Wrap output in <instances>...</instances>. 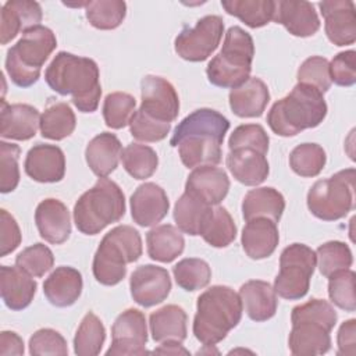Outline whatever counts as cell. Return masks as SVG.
Listing matches in <instances>:
<instances>
[{
    "instance_id": "obj_1",
    "label": "cell",
    "mask_w": 356,
    "mask_h": 356,
    "mask_svg": "<svg viewBox=\"0 0 356 356\" xmlns=\"http://www.w3.org/2000/svg\"><path fill=\"white\" fill-rule=\"evenodd\" d=\"M229 129V121L211 108H199L186 115L170 139L178 147L181 161L188 168L216 165L221 161V143Z\"/></svg>"
},
{
    "instance_id": "obj_2",
    "label": "cell",
    "mask_w": 356,
    "mask_h": 356,
    "mask_svg": "<svg viewBox=\"0 0 356 356\" xmlns=\"http://www.w3.org/2000/svg\"><path fill=\"white\" fill-rule=\"evenodd\" d=\"M99 67L92 58L67 51H58L44 71L47 85L61 96H71L74 106L82 113H93L99 107Z\"/></svg>"
},
{
    "instance_id": "obj_3",
    "label": "cell",
    "mask_w": 356,
    "mask_h": 356,
    "mask_svg": "<svg viewBox=\"0 0 356 356\" xmlns=\"http://www.w3.org/2000/svg\"><path fill=\"white\" fill-rule=\"evenodd\" d=\"M239 293L225 285H213L197 298L193 334L204 346L221 342L242 318Z\"/></svg>"
},
{
    "instance_id": "obj_4",
    "label": "cell",
    "mask_w": 356,
    "mask_h": 356,
    "mask_svg": "<svg viewBox=\"0 0 356 356\" xmlns=\"http://www.w3.org/2000/svg\"><path fill=\"white\" fill-rule=\"evenodd\" d=\"M325 115L327 103L323 93L310 85L298 82L289 95L271 106L267 124L274 134L288 138L318 127Z\"/></svg>"
},
{
    "instance_id": "obj_5",
    "label": "cell",
    "mask_w": 356,
    "mask_h": 356,
    "mask_svg": "<svg viewBox=\"0 0 356 356\" xmlns=\"http://www.w3.org/2000/svg\"><path fill=\"white\" fill-rule=\"evenodd\" d=\"M125 214V196L111 179L102 177L74 206V222L85 235H96Z\"/></svg>"
},
{
    "instance_id": "obj_6",
    "label": "cell",
    "mask_w": 356,
    "mask_h": 356,
    "mask_svg": "<svg viewBox=\"0 0 356 356\" xmlns=\"http://www.w3.org/2000/svg\"><path fill=\"white\" fill-rule=\"evenodd\" d=\"M140 256L139 232L131 225H117L103 236L93 256V275L103 285H117L127 275V264L136 261Z\"/></svg>"
},
{
    "instance_id": "obj_7",
    "label": "cell",
    "mask_w": 356,
    "mask_h": 356,
    "mask_svg": "<svg viewBox=\"0 0 356 356\" xmlns=\"http://www.w3.org/2000/svg\"><path fill=\"white\" fill-rule=\"evenodd\" d=\"M57 46L56 35L43 25L22 32L21 39L8 49L6 71L19 88H29L38 82L42 67Z\"/></svg>"
},
{
    "instance_id": "obj_8",
    "label": "cell",
    "mask_w": 356,
    "mask_h": 356,
    "mask_svg": "<svg viewBox=\"0 0 356 356\" xmlns=\"http://www.w3.org/2000/svg\"><path fill=\"white\" fill-rule=\"evenodd\" d=\"M253 56L252 36L241 26H231L225 32L220 53L207 64L209 82L218 88H238L250 78Z\"/></svg>"
},
{
    "instance_id": "obj_9",
    "label": "cell",
    "mask_w": 356,
    "mask_h": 356,
    "mask_svg": "<svg viewBox=\"0 0 356 356\" xmlns=\"http://www.w3.org/2000/svg\"><path fill=\"white\" fill-rule=\"evenodd\" d=\"M355 175V168H346L330 178L314 182L307 192L310 213L320 220L335 221L353 210Z\"/></svg>"
},
{
    "instance_id": "obj_10",
    "label": "cell",
    "mask_w": 356,
    "mask_h": 356,
    "mask_svg": "<svg viewBox=\"0 0 356 356\" xmlns=\"http://www.w3.org/2000/svg\"><path fill=\"white\" fill-rule=\"evenodd\" d=\"M317 264L316 252L303 243L286 246L280 256V271L274 280V291L288 300L302 299L310 286Z\"/></svg>"
},
{
    "instance_id": "obj_11",
    "label": "cell",
    "mask_w": 356,
    "mask_h": 356,
    "mask_svg": "<svg viewBox=\"0 0 356 356\" xmlns=\"http://www.w3.org/2000/svg\"><path fill=\"white\" fill-rule=\"evenodd\" d=\"M224 33V21L220 15H206L193 28H184L174 42L175 53L192 63L207 60L218 47Z\"/></svg>"
},
{
    "instance_id": "obj_12",
    "label": "cell",
    "mask_w": 356,
    "mask_h": 356,
    "mask_svg": "<svg viewBox=\"0 0 356 356\" xmlns=\"http://www.w3.org/2000/svg\"><path fill=\"white\" fill-rule=\"evenodd\" d=\"M147 342L146 317L138 309H127L122 312L111 327V345L107 356L120 355H143Z\"/></svg>"
},
{
    "instance_id": "obj_13",
    "label": "cell",
    "mask_w": 356,
    "mask_h": 356,
    "mask_svg": "<svg viewBox=\"0 0 356 356\" xmlns=\"http://www.w3.org/2000/svg\"><path fill=\"white\" fill-rule=\"evenodd\" d=\"M140 110L147 115L170 122L178 117L179 99L175 88L164 78L146 75L140 81Z\"/></svg>"
},
{
    "instance_id": "obj_14",
    "label": "cell",
    "mask_w": 356,
    "mask_h": 356,
    "mask_svg": "<svg viewBox=\"0 0 356 356\" xmlns=\"http://www.w3.org/2000/svg\"><path fill=\"white\" fill-rule=\"evenodd\" d=\"M132 299L143 306L152 307L161 303L171 291V278L165 268L154 264L139 266L129 278Z\"/></svg>"
},
{
    "instance_id": "obj_15",
    "label": "cell",
    "mask_w": 356,
    "mask_h": 356,
    "mask_svg": "<svg viewBox=\"0 0 356 356\" xmlns=\"http://www.w3.org/2000/svg\"><path fill=\"white\" fill-rule=\"evenodd\" d=\"M324 17L328 40L335 46L352 44L356 40V8L350 0H325L318 4Z\"/></svg>"
},
{
    "instance_id": "obj_16",
    "label": "cell",
    "mask_w": 356,
    "mask_h": 356,
    "mask_svg": "<svg viewBox=\"0 0 356 356\" xmlns=\"http://www.w3.org/2000/svg\"><path fill=\"white\" fill-rule=\"evenodd\" d=\"M24 170L26 175L36 182H58L65 174L64 152L56 145L38 143L28 150Z\"/></svg>"
},
{
    "instance_id": "obj_17",
    "label": "cell",
    "mask_w": 356,
    "mask_h": 356,
    "mask_svg": "<svg viewBox=\"0 0 356 356\" xmlns=\"http://www.w3.org/2000/svg\"><path fill=\"white\" fill-rule=\"evenodd\" d=\"M131 216L140 227H152L160 222L168 213L170 202L165 191L154 182L139 185L131 196Z\"/></svg>"
},
{
    "instance_id": "obj_18",
    "label": "cell",
    "mask_w": 356,
    "mask_h": 356,
    "mask_svg": "<svg viewBox=\"0 0 356 356\" xmlns=\"http://www.w3.org/2000/svg\"><path fill=\"white\" fill-rule=\"evenodd\" d=\"M229 191L227 172L216 165H200L188 175L185 192L199 197L210 206L220 204Z\"/></svg>"
},
{
    "instance_id": "obj_19",
    "label": "cell",
    "mask_w": 356,
    "mask_h": 356,
    "mask_svg": "<svg viewBox=\"0 0 356 356\" xmlns=\"http://www.w3.org/2000/svg\"><path fill=\"white\" fill-rule=\"evenodd\" d=\"M273 21L284 25L291 35L298 38L312 36L320 29V19L314 6L303 0L275 1V13Z\"/></svg>"
},
{
    "instance_id": "obj_20",
    "label": "cell",
    "mask_w": 356,
    "mask_h": 356,
    "mask_svg": "<svg viewBox=\"0 0 356 356\" xmlns=\"http://www.w3.org/2000/svg\"><path fill=\"white\" fill-rule=\"evenodd\" d=\"M288 338L292 355L316 356L324 355L331 348V330L313 320H295Z\"/></svg>"
},
{
    "instance_id": "obj_21",
    "label": "cell",
    "mask_w": 356,
    "mask_h": 356,
    "mask_svg": "<svg viewBox=\"0 0 356 356\" xmlns=\"http://www.w3.org/2000/svg\"><path fill=\"white\" fill-rule=\"evenodd\" d=\"M35 222L40 236L49 243L60 245L70 238V211L58 199L49 197L42 200L35 211Z\"/></svg>"
},
{
    "instance_id": "obj_22",
    "label": "cell",
    "mask_w": 356,
    "mask_h": 356,
    "mask_svg": "<svg viewBox=\"0 0 356 356\" xmlns=\"http://www.w3.org/2000/svg\"><path fill=\"white\" fill-rule=\"evenodd\" d=\"M40 125L39 111L24 103L7 104L1 100L0 111V135L4 139L28 140L36 135Z\"/></svg>"
},
{
    "instance_id": "obj_23",
    "label": "cell",
    "mask_w": 356,
    "mask_h": 356,
    "mask_svg": "<svg viewBox=\"0 0 356 356\" xmlns=\"http://www.w3.org/2000/svg\"><path fill=\"white\" fill-rule=\"evenodd\" d=\"M42 8L40 4L31 0H8L1 7L0 42L7 44L21 31L25 32L36 25H40Z\"/></svg>"
},
{
    "instance_id": "obj_24",
    "label": "cell",
    "mask_w": 356,
    "mask_h": 356,
    "mask_svg": "<svg viewBox=\"0 0 356 356\" xmlns=\"http://www.w3.org/2000/svg\"><path fill=\"white\" fill-rule=\"evenodd\" d=\"M225 164L232 177L248 186H256L264 182L270 172L266 154L248 147L229 150Z\"/></svg>"
},
{
    "instance_id": "obj_25",
    "label": "cell",
    "mask_w": 356,
    "mask_h": 356,
    "mask_svg": "<svg viewBox=\"0 0 356 356\" xmlns=\"http://www.w3.org/2000/svg\"><path fill=\"white\" fill-rule=\"evenodd\" d=\"M245 253L253 259L260 260L271 256L280 242L277 222L259 217L246 221L241 236Z\"/></svg>"
},
{
    "instance_id": "obj_26",
    "label": "cell",
    "mask_w": 356,
    "mask_h": 356,
    "mask_svg": "<svg viewBox=\"0 0 356 356\" xmlns=\"http://www.w3.org/2000/svg\"><path fill=\"white\" fill-rule=\"evenodd\" d=\"M38 284L17 266L0 267V292L4 305L11 310H22L31 305Z\"/></svg>"
},
{
    "instance_id": "obj_27",
    "label": "cell",
    "mask_w": 356,
    "mask_h": 356,
    "mask_svg": "<svg viewBox=\"0 0 356 356\" xmlns=\"http://www.w3.org/2000/svg\"><path fill=\"white\" fill-rule=\"evenodd\" d=\"M82 286V275L76 268L60 266L44 280L43 293L53 306L68 307L78 300Z\"/></svg>"
},
{
    "instance_id": "obj_28",
    "label": "cell",
    "mask_w": 356,
    "mask_h": 356,
    "mask_svg": "<svg viewBox=\"0 0 356 356\" xmlns=\"http://www.w3.org/2000/svg\"><path fill=\"white\" fill-rule=\"evenodd\" d=\"M229 107L241 118L260 117L270 102L267 85L256 76L249 78L229 92Z\"/></svg>"
},
{
    "instance_id": "obj_29",
    "label": "cell",
    "mask_w": 356,
    "mask_h": 356,
    "mask_svg": "<svg viewBox=\"0 0 356 356\" xmlns=\"http://www.w3.org/2000/svg\"><path fill=\"white\" fill-rule=\"evenodd\" d=\"M239 298L248 317L253 321H267L274 317L278 299L274 288L260 280H250L239 288Z\"/></svg>"
},
{
    "instance_id": "obj_30",
    "label": "cell",
    "mask_w": 356,
    "mask_h": 356,
    "mask_svg": "<svg viewBox=\"0 0 356 356\" xmlns=\"http://www.w3.org/2000/svg\"><path fill=\"white\" fill-rule=\"evenodd\" d=\"M122 154L120 139L111 132L96 135L86 146L85 159L95 175L99 178L110 175L117 167Z\"/></svg>"
},
{
    "instance_id": "obj_31",
    "label": "cell",
    "mask_w": 356,
    "mask_h": 356,
    "mask_svg": "<svg viewBox=\"0 0 356 356\" xmlns=\"http://www.w3.org/2000/svg\"><path fill=\"white\" fill-rule=\"evenodd\" d=\"M186 323L188 316L182 307L177 305L163 306L149 317L152 338L156 342H182L186 339Z\"/></svg>"
},
{
    "instance_id": "obj_32",
    "label": "cell",
    "mask_w": 356,
    "mask_h": 356,
    "mask_svg": "<svg viewBox=\"0 0 356 356\" xmlns=\"http://www.w3.org/2000/svg\"><path fill=\"white\" fill-rule=\"evenodd\" d=\"M285 209L284 196L274 188L263 186L249 191L242 202V216L246 221L264 217L278 222Z\"/></svg>"
},
{
    "instance_id": "obj_33",
    "label": "cell",
    "mask_w": 356,
    "mask_h": 356,
    "mask_svg": "<svg viewBox=\"0 0 356 356\" xmlns=\"http://www.w3.org/2000/svg\"><path fill=\"white\" fill-rule=\"evenodd\" d=\"M147 254L150 259L160 263H171L185 248L182 231L171 224H163L152 228L146 234Z\"/></svg>"
},
{
    "instance_id": "obj_34",
    "label": "cell",
    "mask_w": 356,
    "mask_h": 356,
    "mask_svg": "<svg viewBox=\"0 0 356 356\" xmlns=\"http://www.w3.org/2000/svg\"><path fill=\"white\" fill-rule=\"evenodd\" d=\"M211 206L199 197L184 192L174 206V220L177 227L191 236L200 235L210 214Z\"/></svg>"
},
{
    "instance_id": "obj_35",
    "label": "cell",
    "mask_w": 356,
    "mask_h": 356,
    "mask_svg": "<svg viewBox=\"0 0 356 356\" xmlns=\"http://www.w3.org/2000/svg\"><path fill=\"white\" fill-rule=\"evenodd\" d=\"M76 125L72 108L64 102H50L40 115V134L46 139L61 140L70 136Z\"/></svg>"
},
{
    "instance_id": "obj_36",
    "label": "cell",
    "mask_w": 356,
    "mask_h": 356,
    "mask_svg": "<svg viewBox=\"0 0 356 356\" xmlns=\"http://www.w3.org/2000/svg\"><path fill=\"white\" fill-rule=\"evenodd\" d=\"M222 8L245 25L250 28H261L267 25L275 13V1L273 0H224Z\"/></svg>"
},
{
    "instance_id": "obj_37",
    "label": "cell",
    "mask_w": 356,
    "mask_h": 356,
    "mask_svg": "<svg viewBox=\"0 0 356 356\" xmlns=\"http://www.w3.org/2000/svg\"><path fill=\"white\" fill-rule=\"evenodd\" d=\"M104 341L106 330L102 320L92 312L86 313L74 337L75 355L96 356L100 353Z\"/></svg>"
},
{
    "instance_id": "obj_38",
    "label": "cell",
    "mask_w": 356,
    "mask_h": 356,
    "mask_svg": "<svg viewBox=\"0 0 356 356\" xmlns=\"http://www.w3.org/2000/svg\"><path fill=\"white\" fill-rule=\"evenodd\" d=\"M125 171L135 179H146L154 174L159 165L157 153L147 145L129 143L121 154Z\"/></svg>"
},
{
    "instance_id": "obj_39",
    "label": "cell",
    "mask_w": 356,
    "mask_h": 356,
    "mask_svg": "<svg viewBox=\"0 0 356 356\" xmlns=\"http://www.w3.org/2000/svg\"><path fill=\"white\" fill-rule=\"evenodd\" d=\"M85 15L89 24L96 29H115L122 24L127 15V4L122 0L88 1Z\"/></svg>"
},
{
    "instance_id": "obj_40",
    "label": "cell",
    "mask_w": 356,
    "mask_h": 356,
    "mask_svg": "<svg viewBox=\"0 0 356 356\" xmlns=\"http://www.w3.org/2000/svg\"><path fill=\"white\" fill-rule=\"evenodd\" d=\"M200 236L213 248H225L236 236V225L225 207L217 206L200 234Z\"/></svg>"
},
{
    "instance_id": "obj_41",
    "label": "cell",
    "mask_w": 356,
    "mask_h": 356,
    "mask_svg": "<svg viewBox=\"0 0 356 356\" xmlns=\"http://www.w3.org/2000/svg\"><path fill=\"white\" fill-rule=\"evenodd\" d=\"M327 161L325 150L317 143H300L289 154L292 171L300 177L312 178L318 175Z\"/></svg>"
},
{
    "instance_id": "obj_42",
    "label": "cell",
    "mask_w": 356,
    "mask_h": 356,
    "mask_svg": "<svg viewBox=\"0 0 356 356\" xmlns=\"http://www.w3.org/2000/svg\"><path fill=\"white\" fill-rule=\"evenodd\" d=\"M172 274L178 286L188 292H193L209 285L211 268L209 263L202 259L188 257L172 267Z\"/></svg>"
},
{
    "instance_id": "obj_43",
    "label": "cell",
    "mask_w": 356,
    "mask_h": 356,
    "mask_svg": "<svg viewBox=\"0 0 356 356\" xmlns=\"http://www.w3.org/2000/svg\"><path fill=\"white\" fill-rule=\"evenodd\" d=\"M136 100L125 92L108 93L103 103V118L108 128L121 129L127 127L135 113Z\"/></svg>"
},
{
    "instance_id": "obj_44",
    "label": "cell",
    "mask_w": 356,
    "mask_h": 356,
    "mask_svg": "<svg viewBox=\"0 0 356 356\" xmlns=\"http://www.w3.org/2000/svg\"><path fill=\"white\" fill-rule=\"evenodd\" d=\"M316 256L318 270L327 278L337 271L348 270L353 263V256L349 246L341 241H330L320 245Z\"/></svg>"
},
{
    "instance_id": "obj_45",
    "label": "cell",
    "mask_w": 356,
    "mask_h": 356,
    "mask_svg": "<svg viewBox=\"0 0 356 356\" xmlns=\"http://www.w3.org/2000/svg\"><path fill=\"white\" fill-rule=\"evenodd\" d=\"M355 278L352 270H341L328 277V296L331 302L345 312L356 310Z\"/></svg>"
},
{
    "instance_id": "obj_46",
    "label": "cell",
    "mask_w": 356,
    "mask_h": 356,
    "mask_svg": "<svg viewBox=\"0 0 356 356\" xmlns=\"http://www.w3.org/2000/svg\"><path fill=\"white\" fill-rule=\"evenodd\" d=\"M54 264L53 252L43 243L25 248L15 257V266L32 277H43Z\"/></svg>"
},
{
    "instance_id": "obj_47",
    "label": "cell",
    "mask_w": 356,
    "mask_h": 356,
    "mask_svg": "<svg viewBox=\"0 0 356 356\" xmlns=\"http://www.w3.org/2000/svg\"><path fill=\"white\" fill-rule=\"evenodd\" d=\"M128 125H129L131 135L135 139L142 140V142L163 140L171 129L170 122L159 121V120L147 115L146 113H143L140 108H138L134 113Z\"/></svg>"
},
{
    "instance_id": "obj_48",
    "label": "cell",
    "mask_w": 356,
    "mask_h": 356,
    "mask_svg": "<svg viewBox=\"0 0 356 356\" xmlns=\"http://www.w3.org/2000/svg\"><path fill=\"white\" fill-rule=\"evenodd\" d=\"M298 82L310 85L318 89L321 93L327 92L332 83L328 60L320 56H312L306 58L298 70Z\"/></svg>"
},
{
    "instance_id": "obj_49",
    "label": "cell",
    "mask_w": 356,
    "mask_h": 356,
    "mask_svg": "<svg viewBox=\"0 0 356 356\" xmlns=\"http://www.w3.org/2000/svg\"><path fill=\"white\" fill-rule=\"evenodd\" d=\"M21 149L18 145L0 142V191L1 193L13 192L19 182V160Z\"/></svg>"
},
{
    "instance_id": "obj_50",
    "label": "cell",
    "mask_w": 356,
    "mask_h": 356,
    "mask_svg": "<svg viewBox=\"0 0 356 356\" xmlns=\"http://www.w3.org/2000/svg\"><path fill=\"white\" fill-rule=\"evenodd\" d=\"M268 135L264 131V128L259 124H245L236 127L229 139H228V147L229 150L232 149H239V147H248L257 150L263 154H267L268 152Z\"/></svg>"
},
{
    "instance_id": "obj_51",
    "label": "cell",
    "mask_w": 356,
    "mask_h": 356,
    "mask_svg": "<svg viewBox=\"0 0 356 356\" xmlns=\"http://www.w3.org/2000/svg\"><path fill=\"white\" fill-rule=\"evenodd\" d=\"M295 320H313L324 324L332 330L337 324L338 314L331 303L324 299H310L306 303L298 305L292 309L291 321Z\"/></svg>"
},
{
    "instance_id": "obj_52",
    "label": "cell",
    "mask_w": 356,
    "mask_h": 356,
    "mask_svg": "<svg viewBox=\"0 0 356 356\" xmlns=\"http://www.w3.org/2000/svg\"><path fill=\"white\" fill-rule=\"evenodd\" d=\"M29 353L33 356L60 355L68 353L67 341L64 337L51 328H40L29 338Z\"/></svg>"
},
{
    "instance_id": "obj_53",
    "label": "cell",
    "mask_w": 356,
    "mask_h": 356,
    "mask_svg": "<svg viewBox=\"0 0 356 356\" xmlns=\"http://www.w3.org/2000/svg\"><path fill=\"white\" fill-rule=\"evenodd\" d=\"M331 82L338 86H352L356 82V51L338 53L330 63Z\"/></svg>"
},
{
    "instance_id": "obj_54",
    "label": "cell",
    "mask_w": 356,
    "mask_h": 356,
    "mask_svg": "<svg viewBox=\"0 0 356 356\" xmlns=\"http://www.w3.org/2000/svg\"><path fill=\"white\" fill-rule=\"evenodd\" d=\"M21 231L15 218L6 210H0V257L14 252L21 243Z\"/></svg>"
},
{
    "instance_id": "obj_55",
    "label": "cell",
    "mask_w": 356,
    "mask_h": 356,
    "mask_svg": "<svg viewBox=\"0 0 356 356\" xmlns=\"http://www.w3.org/2000/svg\"><path fill=\"white\" fill-rule=\"evenodd\" d=\"M338 352L337 355L355 356L356 353V320L350 318L341 324L337 335Z\"/></svg>"
},
{
    "instance_id": "obj_56",
    "label": "cell",
    "mask_w": 356,
    "mask_h": 356,
    "mask_svg": "<svg viewBox=\"0 0 356 356\" xmlns=\"http://www.w3.org/2000/svg\"><path fill=\"white\" fill-rule=\"evenodd\" d=\"M0 355H24V341L22 338L13 331H1L0 334Z\"/></svg>"
},
{
    "instance_id": "obj_57",
    "label": "cell",
    "mask_w": 356,
    "mask_h": 356,
    "mask_svg": "<svg viewBox=\"0 0 356 356\" xmlns=\"http://www.w3.org/2000/svg\"><path fill=\"white\" fill-rule=\"evenodd\" d=\"M154 353H163V355H188L189 352L181 345V342L177 341H165L159 348L153 350Z\"/></svg>"
}]
</instances>
